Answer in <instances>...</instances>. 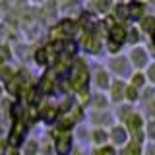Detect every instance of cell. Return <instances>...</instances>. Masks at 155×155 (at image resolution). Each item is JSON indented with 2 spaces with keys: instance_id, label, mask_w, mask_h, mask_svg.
I'll return each mask as SVG.
<instances>
[{
  "instance_id": "6da1fadb",
  "label": "cell",
  "mask_w": 155,
  "mask_h": 155,
  "mask_svg": "<svg viewBox=\"0 0 155 155\" xmlns=\"http://www.w3.org/2000/svg\"><path fill=\"white\" fill-rule=\"evenodd\" d=\"M68 81H70L72 89L78 91V93L85 91L87 84H89V70H87L85 60H80V58H76V60L72 62L70 74H68Z\"/></svg>"
},
{
  "instance_id": "7a4b0ae2",
  "label": "cell",
  "mask_w": 155,
  "mask_h": 155,
  "mask_svg": "<svg viewBox=\"0 0 155 155\" xmlns=\"http://www.w3.org/2000/svg\"><path fill=\"white\" fill-rule=\"evenodd\" d=\"M76 31H78V23L74 21V19H70V18H64V19H60V21L52 27L51 35H52L54 41H68L70 35H74Z\"/></svg>"
},
{
  "instance_id": "3957f363",
  "label": "cell",
  "mask_w": 155,
  "mask_h": 155,
  "mask_svg": "<svg viewBox=\"0 0 155 155\" xmlns=\"http://www.w3.org/2000/svg\"><path fill=\"white\" fill-rule=\"evenodd\" d=\"M128 60H130V64H132L138 72H142L143 68H147L149 66V52H147V48L142 47V45H138V47H130V51H128Z\"/></svg>"
},
{
  "instance_id": "277c9868",
  "label": "cell",
  "mask_w": 155,
  "mask_h": 155,
  "mask_svg": "<svg viewBox=\"0 0 155 155\" xmlns=\"http://www.w3.org/2000/svg\"><path fill=\"white\" fill-rule=\"evenodd\" d=\"M126 8H128V23H132V25H138L147 16V4H145V0L143 2L142 0H128Z\"/></svg>"
},
{
  "instance_id": "5b68a950",
  "label": "cell",
  "mask_w": 155,
  "mask_h": 155,
  "mask_svg": "<svg viewBox=\"0 0 155 155\" xmlns=\"http://www.w3.org/2000/svg\"><path fill=\"white\" fill-rule=\"evenodd\" d=\"M116 0H87V8L91 14H95L97 18H107L113 12Z\"/></svg>"
},
{
  "instance_id": "8992f818",
  "label": "cell",
  "mask_w": 155,
  "mask_h": 155,
  "mask_svg": "<svg viewBox=\"0 0 155 155\" xmlns=\"http://www.w3.org/2000/svg\"><path fill=\"white\" fill-rule=\"evenodd\" d=\"M130 68H132V64H130L128 56H124V54H116V56H113L109 60V70L113 72V74L120 76V78L128 76L130 74Z\"/></svg>"
},
{
  "instance_id": "52a82bcc",
  "label": "cell",
  "mask_w": 155,
  "mask_h": 155,
  "mask_svg": "<svg viewBox=\"0 0 155 155\" xmlns=\"http://www.w3.org/2000/svg\"><path fill=\"white\" fill-rule=\"evenodd\" d=\"M126 126H128V130L136 136V142H140V138H142V116L140 114H128V118H126Z\"/></svg>"
},
{
  "instance_id": "ba28073f",
  "label": "cell",
  "mask_w": 155,
  "mask_h": 155,
  "mask_svg": "<svg viewBox=\"0 0 155 155\" xmlns=\"http://www.w3.org/2000/svg\"><path fill=\"white\" fill-rule=\"evenodd\" d=\"M109 89H110V99L114 103H120L122 99H126V84L122 80H114Z\"/></svg>"
},
{
  "instance_id": "9c48e42d",
  "label": "cell",
  "mask_w": 155,
  "mask_h": 155,
  "mask_svg": "<svg viewBox=\"0 0 155 155\" xmlns=\"http://www.w3.org/2000/svg\"><path fill=\"white\" fill-rule=\"evenodd\" d=\"M142 35H143V33L140 31V27L130 23V25H128V31H126V45H130V47H138V45H140V41H142Z\"/></svg>"
},
{
  "instance_id": "30bf717a",
  "label": "cell",
  "mask_w": 155,
  "mask_h": 155,
  "mask_svg": "<svg viewBox=\"0 0 155 155\" xmlns=\"http://www.w3.org/2000/svg\"><path fill=\"white\" fill-rule=\"evenodd\" d=\"M138 27H140V31H142L143 35L151 37L155 33V16H153V14H147V16L138 23Z\"/></svg>"
},
{
  "instance_id": "8fae6325",
  "label": "cell",
  "mask_w": 155,
  "mask_h": 155,
  "mask_svg": "<svg viewBox=\"0 0 155 155\" xmlns=\"http://www.w3.org/2000/svg\"><path fill=\"white\" fill-rule=\"evenodd\" d=\"M95 84H97V87L99 89H109L110 87V76H109V72L105 70V68H99L97 70V74H95Z\"/></svg>"
},
{
  "instance_id": "7c38bea8",
  "label": "cell",
  "mask_w": 155,
  "mask_h": 155,
  "mask_svg": "<svg viewBox=\"0 0 155 155\" xmlns=\"http://www.w3.org/2000/svg\"><path fill=\"white\" fill-rule=\"evenodd\" d=\"M70 147H72L70 134H62L60 138H58V142H56V151H58V155H68Z\"/></svg>"
},
{
  "instance_id": "4fadbf2b",
  "label": "cell",
  "mask_w": 155,
  "mask_h": 155,
  "mask_svg": "<svg viewBox=\"0 0 155 155\" xmlns=\"http://www.w3.org/2000/svg\"><path fill=\"white\" fill-rule=\"evenodd\" d=\"M35 62L39 66H47L48 62H51V48L48 47H41V48H37L35 51Z\"/></svg>"
},
{
  "instance_id": "5bb4252c",
  "label": "cell",
  "mask_w": 155,
  "mask_h": 155,
  "mask_svg": "<svg viewBox=\"0 0 155 155\" xmlns=\"http://www.w3.org/2000/svg\"><path fill=\"white\" fill-rule=\"evenodd\" d=\"M145 84H147V78H145V74L136 70L134 74H132V78H130V85H134L136 89H142Z\"/></svg>"
},
{
  "instance_id": "9a60e30c",
  "label": "cell",
  "mask_w": 155,
  "mask_h": 155,
  "mask_svg": "<svg viewBox=\"0 0 155 155\" xmlns=\"http://www.w3.org/2000/svg\"><path fill=\"white\" fill-rule=\"evenodd\" d=\"M14 76H16V74H14V70H12L8 64L0 66V80H2L4 84H10V81L14 80Z\"/></svg>"
},
{
  "instance_id": "2e32d148",
  "label": "cell",
  "mask_w": 155,
  "mask_h": 155,
  "mask_svg": "<svg viewBox=\"0 0 155 155\" xmlns=\"http://www.w3.org/2000/svg\"><path fill=\"white\" fill-rule=\"evenodd\" d=\"M126 99L128 101H138L140 99V89H136L134 85H126Z\"/></svg>"
},
{
  "instance_id": "e0dca14e",
  "label": "cell",
  "mask_w": 155,
  "mask_h": 155,
  "mask_svg": "<svg viewBox=\"0 0 155 155\" xmlns=\"http://www.w3.org/2000/svg\"><path fill=\"white\" fill-rule=\"evenodd\" d=\"M145 78L149 84H155V62H149V66L145 68Z\"/></svg>"
},
{
  "instance_id": "ac0fdd59",
  "label": "cell",
  "mask_w": 155,
  "mask_h": 155,
  "mask_svg": "<svg viewBox=\"0 0 155 155\" xmlns=\"http://www.w3.org/2000/svg\"><path fill=\"white\" fill-rule=\"evenodd\" d=\"M10 56H12V52H10L8 47H0V64H6L10 60Z\"/></svg>"
},
{
  "instance_id": "d6986e66",
  "label": "cell",
  "mask_w": 155,
  "mask_h": 155,
  "mask_svg": "<svg viewBox=\"0 0 155 155\" xmlns=\"http://www.w3.org/2000/svg\"><path fill=\"white\" fill-rule=\"evenodd\" d=\"M113 138H114V142H124V138H126L124 128H113Z\"/></svg>"
},
{
  "instance_id": "ffe728a7",
  "label": "cell",
  "mask_w": 155,
  "mask_h": 155,
  "mask_svg": "<svg viewBox=\"0 0 155 155\" xmlns=\"http://www.w3.org/2000/svg\"><path fill=\"white\" fill-rule=\"evenodd\" d=\"M126 155H140V143L138 142L128 143V147H126Z\"/></svg>"
},
{
  "instance_id": "44dd1931",
  "label": "cell",
  "mask_w": 155,
  "mask_h": 155,
  "mask_svg": "<svg viewBox=\"0 0 155 155\" xmlns=\"http://www.w3.org/2000/svg\"><path fill=\"white\" fill-rule=\"evenodd\" d=\"M95 155H114V149L113 147H101L95 151Z\"/></svg>"
},
{
  "instance_id": "7402d4cb",
  "label": "cell",
  "mask_w": 155,
  "mask_h": 155,
  "mask_svg": "<svg viewBox=\"0 0 155 155\" xmlns=\"http://www.w3.org/2000/svg\"><path fill=\"white\" fill-rule=\"evenodd\" d=\"M105 138H107L105 132H101V130H99V132H95V142H105Z\"/></svg>"
},
{
  "instance_id": "603a6c76",
  "label": "cell",
  "mask_w": 155,
  "mask_h": 155,
  "mask_svg": "<svg viewBox=\"0 0 155 155\" xmlns=\"http://www.w3.org/2000/svg\"><path fill=\"white\" fill-rule=\"evenodd\" d=\"M149 136H155V122L149 124Z\"/></svg>"
},
{
  "instance_id": "cb8c5ba5",
  "label": "cell",
  "mask_w": 155,
  "mask_h": 155,
  "mask_svg": "<svg viewBox=\"0 0 155 155\" xmlns=\"http://www.w3.org/2000/svg\"><path fill=\"white\" fill-rule=\"evenodd\" d=\"M145 4H147L149 8H153V10H155V0H145Z\"/></svg>"
},
{
  "instance_id": "d4e9b609",
  "label": "cell",
  "mask_w": 155,
  "mask_h": 155,
  "mask_svg": "<svg viewBox=\"0 0 155 155\" xmlns=\"http://www.w3.org/2000/svg\"><path fill=\"white\" fill-rule=\"evenodd\" d=\"M29 2H31V4H45L47 0H29Z\"/></svg>"
},
{
  "instance_id": "484cf974",
  "label": "cell",
  "mask_w": 155,
  "mask_h": 155,
  "mask_svg": "<svg viewBox=\"0 0 155 155\" xmlns=\"http://www.w3.org/2000/svg\"><path fill=\"white\" fill-rule=\"evenodd\" d=\"M149 109H151V114H155V101H153L151 105H149Z\"/></svg>"
}]
</instances>
